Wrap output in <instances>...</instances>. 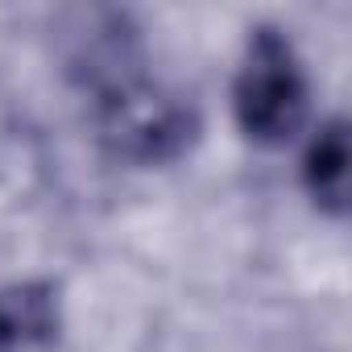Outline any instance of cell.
Here are the masks:
<instances>
[{
  "label": "cell",
  "instance_id": "cell-4",
  "mask_svg": "<svg viewBox=\"0 0 352 352\" xmlns=\"http://www.w3.org/2000/svg\"><path fill=\"white\" fill-rule=\"evenodd\" d=\"M302 187L315 199L319 212L344 216L352 195V149H348V120L331 116L323 120L302 153Z\"/></svg>",
  "mask_w": 352,
  "mask_h": 352
},
{
  "label": "cell",
  "instance_id": "cell-1",
  "mask_svg": "<svg viewBox=\"0 0 352 352\" xmlns=\"http://www.w3.org/2000/svg\"><path fill=\"white\" fill-rule=\"evenodd\" d=\"M96 137L124 166H170L199 141V108L179 87L133 67L96 87Z\"/></svg>",
  "mask_w": 352,
  "mask_h": 352
},
{
  "label": "cell",
  "instance_id": "cell-2",
  "mask_svg": "<svg viewBox=\"0 0 352 352\" xmlns=\"http://www.w3.org/2000/svg\"><path fill=\"white\" fill-rule=\"evenodd\" d=\"M232 112L249 141L286 145L311 112V79L282 30H253L232 79Z\"/></svg>",
  "mask_w": 352,
  "mask_h": 352
},
{
  "label": "cell",
  "instance_id": "cell-3",
  "mask_svg": "<svg viewBox=\"0 0 352 352\" xmlns=\"http://www.w3.org/2000/svg\"><path fill=\"white\" fill-rule=\"evenodd\" d=\"M63 336V294L46 278L0 286V352H54Z\"/></svg>",
  "mask_w": 352,
  "mask_h": 352
}]
</instances>
